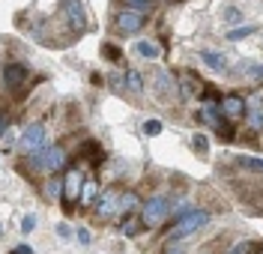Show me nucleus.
Returning <instances> with one entry per match:
<instances>
[{"instance_id":"nucleus-12","label":"nucleus","mask_w":263,"mask_h":254,"mask_svg":"<svg viewBox=\"0 0 263 254\" xmlns=\"http://www.w3.org/2000/svg\"><path fill=\"white\" fill-rule=\"evenodd\" d=\"M246 99H242V96H239V93H228V96H224V99H221V114H224V117H242V114H246Z\"/></svg>"},{"instance_id":"nucleus-1","label":"nucleus","mask_w":263,"mask_h":254,"mask_svg":"<svg viewBox=\"0 0 263 254\" xmlns=\"http://www.w3.org/2000/svg\"><path fill=\"white\" fill-rule=\"evenodd\" d=\"M84 183H87V177H84L78 168H69L63 173V209L66 212H72L75 209V203L81 201V191H84Z\"/></svg>"},{"instance_id":"nucleus-20","label":"nucleus","mask_w":263,"mask_h":254,"mask_svg":"<svg viewBox=\"0 0 263 254\" xmlns=\"http://www.w3.org/2000/svg\"><path fill=\"white\" fill-rule=\"evenodd\" d=\"M126 87H129L132 93H141V90H144V78H141V72L129 69V72H126Z\"/></svg>"},{"instance_id":"nucleus-4","label":"nucleus","mask_w":263,"mask_h":254,"mask_svg":"<svg viewBox=\"0 0 263 254\" xmlns=\"http://www.w3.org/2000/svg\"><path fill=\"white\" fill-rule=\"evenodd\" d=\"M63 165H66V150L60 144L33 152V159H30V168H36V170H60Z\"/></svg>"},{"instance_id":"nucleus-27","label":"nucleus","mask_w":263,"mask_h":254,"mask_svg":"<svg viewBox=\"0 0 263 254\" xmlns=\"http://www.w3.org/2000/svg\"><path fill=\"white\" fill-rule=\"evenodd\" d=\"M159 132H162V123H159V120H147V123H144V135L147 138H156Z\"/></svg>"},{"instance_id":"nucleus-14","label":"nucleus","mask_w":263,"mask_h":254,"mask_svg":"<svg viewBox=\"0 0 263 254\" xmlns=\"http://www.w3.org/2000/svg\"><path fill=\"white\" fill-rule=\"evenodd\" d=\"M138 206H144L141 198H138L135 191H123V194H120V209H117V216H123V219H126V216H132Z\"/></svg>"},{"instance_id":"nucleus-23","label":"nucleus","mask_w":263,"mask_h":254,"mask_svg":"<svg viewBox=\"0 0 263 254\" xmlns=\"http://www.w3.org/2000/svg\"><path fill=\"white\" fill-rule=\"evenodd\" d=\"M81 155H93V165H99L102 162V147H99L96 141H87L81 147Z\"/></svg>"},{"instance_id":"nucleus-32","label":"nucleus","mask_w":263,"mask_h":254,"mask_svg":"<svg viewBox=\"0 0 263 254\" xmlns=\"http://www.w3.org/2000/svg\"><path fill=\"white\" fill-rule=\"evenodd\" d=\"M12 144H15V132H6V135H3V150H9Z\"/></svg>"},{"instance_id":"nucleus-36","label":"nucleus","mask_w":263,"mask_h":254,"mask_svg":"<svg viewBox=\"0 0 263 254\" xmlns=\"http://www.w3.org/2000/svg\"><path fill=\"white\" fill-rule=\"evenodd\" d=\"M254 75H257V78H263V66H257V69H254Z\"/></svg>"},{"instance_id":"nucleus-11","label":"nucleus","mask_w":263,"mask_h":254,"mask_svg":"<svg viewBox=\"0 0 263 254\" xmlns=\"http://www.w3.org/2000/svg\"><path fill=\"white\" fill-rule=\"evenodd\" d=\"M156 93L162 96V99H177L180 96V87H177V81L167 75V72H156Z\"/></svg>"},{"instance_id":"nucleus-25","label":"nucleus","mask_w":263,"mask_h":254,"mask_svg":"<svg viewBox=\"0 0 263 254\" xmlns=\"http://www.w3.org/2000/svg\"><path fill=\"white\" fill-rule=\"evenodd\" d=\"M96 180H87V183H84V191H81V201L84 203H96Z\"/></svg>"},{"instance_id":"nucleus-26","label":"nucleus","mask_w":263,"mask_h":254,"mask_svg":"<svg viewBox=\"0 0 263 254\" xmlns=\"http://www.w3.org/2000/svg\"><path fill=\"white\" fill-rule=\"evenodd\" d=\"M45 194H48V198H63V180L51 177V183L45 186Z\"/></svg>"},{"instance_id":"nucleus-24","label":"nucleus","mask_w":263,"mask_h":254,"mask_svg":"<svg viewBox=\"0 0 263 254\" xmlns=\"http://www.w3.org/2000/svg\"><path fill=\"white\" fill-rule=\"evenodd\" d=\"M123 6H129V9H138V12H144V15H147L149 9L156 6V0H123Z\"/></svg>"},{"instance_id":"nucleus-22","label":"nucleus","mask_w":263,"mask_h":254,"mask_svg":"<svg viewBox=\"0 0 263 254\" xmlns=\"http://www.w3.org/2000/svg\"><path fill=\"white\" fill-rule=\"evenodd\" d=\"M254 33H257V27H254V24H246V27H236V30H230L228 39H230V42H239V39H246V36H254Z\"/></svg>"},{"instance_id":"nucleus-29","label":"nucleus","mask_w":263,"mask_h":254,"mask_svg":"<svg viewBox=\"0 0 263 254\" xmlns=\"http://www.w3.org/2000/svg\"><path fill=\"white\" fill-rule=\"evenodd\" d=\"M192 147H195L197 152H206V150H210V144H206V138H203V135H195V138H192Z\"/></svg>"},{"instance_id":"nucleus-30","label":"nucleus","mask_w":263,"mask_h":254,"mask_svg":"<svg viewBox=\"0 0 263 254\" xmlns=\"http://www.w3.org/2000/svg\"><path fill=\"white\" fill-rule=\"evenodd\" d=\"M33 227H36V216H24V219H21V230H24V233H30Z\"/></svg>"},{"instance_id":"nucleus-15","label":"nucleus","mask_w":263,"mask_h":254,"mask_svg":"<svg viewBox=\"0 0 263 254\" xmlns=\"http://www.w3.org/2000/svg\"><path fill=\"white\" fill-rule=\"evenodd\" d=\"M228 254H263V239H246V242H236Z\"/></svg>"},{"instance_id":"nucleus-6","label":"nucleus","mask_w":263,"mask_h":254,"mask_svg":"<svg viewBox=\"0 0 263 254\" xmlns=\"http://www.w3.org/2000/svg\"><path fill=\"white\" fill-rule=\"evenodd\" d=\"M45 135H48V129H45V123H30L24 132H21V150L24 152H39L45 147Z\"/></svg>"},{"instance_id":"nucleus-19","label":"nucleus","mask_w":263,"mask_h":254,"mask_svg":"<svg viewBox=\"0 0 263 254\" xmlns=\"http://www.w3.org/2000/svg\"><path fill=\"white\" fill-rule=\"evenodd\" d=\"M141 227H144L141 219H132V216H126V219L120 221V230H123L126 237H138V233H141Z\"/></svg>"},{"instance_id":"nucleus-17","label":"nucleus","mask_w":263,"mask_h":254,"mask_svg":"<svg viewBox=\"0 0 263 254\" xmlns=\"http://www.w3.org/2000/svg\"><path fill=\"white\" fill-rule=\"evenodd\" d=\"M200 60L210 69H215V72H228V63H224V57L218 51H200Z\"/></svg>"},{"instance_id":"nucleus-3","label":"nucleus","mask_w":263,"mask_h":254,"mask_svg":"<svg viewBox=\"0 0 263 254\" xmlns=\"http://www.w3.org/2000/svg\"><path fill=\"white\" fill-rule=\"evenodd\" d=\"M206 224H210V212H203V209H189V212L174 224L171 239H182V237H189V233H195V230H200V227H206Z\"/></svg>"},{"instance_id":"nucleus-31","label":"nucleus","mask_w":263,"mask_h":254,"mask_svg":"<svg viewBox=\"0 0 263 254\" xmlns=\"http://www.w3.org/2000/svg\"><path fill=\"white\" fill-rule=\"evenodd\" d=\"M224 21H230V24L242 21V15H239V9H228V12H224Z\"/></svg>"},{"instance_id":"nucleus-5","label":"nucleus","mask_w":263,"mask_h":254,"mask_svg":"<svg viewBox=\"0 0 263 254\" xmlns=\"http://www.w3.org/2000/svg\"><path fill=\"white\" fill-rule=\"evenodd\" d=\"M147 24V15L144 12H138V9H129V6H123L114 18V27L120 33H138L141 27Z\"/></svg>"},{"instance_id":"nucleus-35","label":"nucleus","mask_w":263,"mask_h":254,"mask_svg":"<svg viewBox=\"0 0 263 254\" xmlns=\"http://www.w3.org/2000/svg\"><path fill=\"white\" fill-rule=\"evenodd\" d=\"M3 129H6V117L0 114V138H3Z\"/></svg>"},{"instance_id":"nucleus-9","label":"nucleus","mask_w":263,"mask_h":254,"mask_svg":"<svg viewBox=\"0 0 263 254\" xmlns=\"http://www.w3.org/2000/svg\"><path fill=\"white\" fill-rule=\"evenodd\" d=\"M120 194H123V191H117V188H108V191H102V194L96 198V203H93V212H96V219H99V221L111 219L117 209H120Z\"/></svg>"},{"instance_id":"nucleus-18","label":"nucleus","mask_w":263,"mask_h":254,"mask_svg":"<svg viewBox=\"0 0 263 254\" xmlns=\"http://www.w3.org/2000/svg\"><path fill=\"white\" fill-rule=\"evenodd\" d=\"M135 51H138L141 57H147V60H156V57L162 54V51H159V45H156V42H149V39H141V42L135 45Z\"/></svg>"},{"instance_id":"nucleus-13","label":"nucleus","mask_w":263,"mask_h":254,"mask_svg":"<svg viewBox=\"0 0 263 254\" xmlns=\"http://www.w3.org/2000/svg\"><path fill=\"white\" fill-rule=\"evenodd\" d=\"M180 84H182L180 96H197V93H203V87H206L195 72H189V69H182L180 72Z\"/></svg>"},{"instance_id":"nucleus-8","label":"nucleus","mask_w":263,"mask_h":254,"mask_svg":"<svg viewBox=\"0 0 263 254\" xmlns=\"http://www.w3.org/2000/svg\"><path fill=\"white\" fill-rule=\"evenodd\" d=\"M200 120H203V123H210L215 132H221V138H224V141H230V138H233V129L224 123V114H221V108H218L215 102H206V105L200 108Z\"/></svg>"},{"instance_id":"nucleus-37","label":"nucleus","mask_w":263,"mask_h":254,"mask_svg":"<svg viewBox=\"0 0 263 254\" xmlns=\"http://www.w3.org/2000/svg\"><path fill=\"white\" fill-rule=\"evenodd\" d=\"M167 254H182V248H167Z\"/></svg>"},{"instance_id":"nucleus-21","label":"nucleus","mask_w":263,"mask_h":254,"mask_svg":"<svg viewBox=\"0 0 263 254\" xmlns=\"http://www.w3.org/2000/svg\"><path fill=\"white\" fill-rule=\"evenodd\" d=\"M236 162H239V168H248V170H257V173H263V159H254V155H239Z\"/></svg>"},{"instance_id":"nucleus-2","label":"nucleus","mask_w":263,"mask_h":254,"mask_svg":"<svg viewBox=\"0 0 263 254\" xmlns=\"http://www.w3.org/2000/svg\"><path fill=\"white\" fill-rule=\"evenodd\" d=\"M167 216H171V201L162 198V194L149 198V201L141 206V224H144V227H159V224L167 221Z\"/></svg>"},{"instance_id":"nucleus-10","label":"nucleus","mask_w":263,"mask_h":254,"mask_svg":"<svg viewBox=\"0 0 263 254\" xmlns=\"http://www.w3.org/2000/svg\"><path fill=\"white\" fill-rule=\"evenodd\" d=\"M27 81V66L24 63H3V84L9 90H18Z\"/></svg>"},{"instance_id":"nucleus-7","label":"nucleus","mask_w":263,"mask_h":254,"mask_svg":"<svg viewBox=\"0 0 263 254\" xmlns=\"http://www.w3.org/2000/svg\"><path fill=\"white\" fill-rule=\"evenodd\" d=\"M63 18H66V27L72 33H84L87 30V15H84L81 0H63Z\"/></svg>"},{"instance_id":"nucleus-28","label":"nucleus","mask_w":263,"mask_h":254,"mask_svg":"<svg viewBox=\"0 0 263 254\" xmlns=\"http://www.w3.org/2000/svg\"><path fill=\"white\" fill-rule=\"evenodd\" d=\"M102 54H105L108 60H114V63H120V60H123V51L114 48V45H102Z\"/></svg>"},{"instance_id":"nucleus-16","label":"nucleus","mask_w":263,"mask_h":254,"mask_svg":"<svg viewBox=\"0 0 263 254\" xmlns=\"http://www.w3.org/2000/svg\"><path fill=\"white\" fill-rule=\"evenodd\" d=\"M246 120L251 129H263V102H251L246 108Z\"/></svg>"},{"instance_id":"nucleus-33","label":"nucleus","mask_w":263,"mask_h":254,"mask_svg":"<svg viewBox=\"0 0 263 254\" xmlns=\"http://www.w3.org/2000/svg\"><path fill=\"white\" fill-rule=\"evenodd\" d=\"M12 254H36L30 248V245H15V248H12Z\"/></svg>"},{"instance_id":"nucleus-34","label":"nucleus","mask_w":263,"mask_h":254,"mask_svg":"<svg viewBox=\"0 0 263 254\" xmlns=\"http://www.w3.org/2000/svg\"><path fill=\"white\" fill-rule=\"evenodd\" d=\"M78 239H81L84 245H87V242H90V233H87V230H78Z\"/></svg>"}]
</instances>
